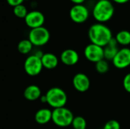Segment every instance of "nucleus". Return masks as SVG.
<instances>
[{
  "mask_svg": "<svg viewBox=\"0 0 130 129\" xmlns=\"http://www.w3.org/2000/svg\"><path fill=\"white\" fill-rule=\"evenodd\" d=\"M88 38L91 43L105 47L113 38L111 30L102 23L92 24L88 30Z\"/></svg>",
  "mask_w": 130,
  "mask_h": 129,
  "instance_id": "nucleus-1",
  "label": "nucleus"
},
{
  "mask_svg": "<svg viewBox=\"0 0 130 129\" xmlns=\"http://www.w3.org/2000/svg\"><path fill=\"white\" fill-rule=\"evenodd\" d=\"M92 14L98 23L104 24L113 17L114 14V6L110 0L98 1L93 8Z\"/></svg>",
  "mask_w": 130,
  "mask_h": 129,
  "instance_id": "nucleus-2",
  "label": "nucleus"
},
{
  "mask_svg": "<svg viewBox=\"0 0 130 129\" xmlns=\"http://www.w3.org/2000/svg\"><path fill=\"white\" fill-rule=\"evenodd\" d=\"M47 100V104L54 109L66 106L68 101L67 94L64 90L59 87L50 88L45 94Z\"/></svg>",
  "mask_w": 130,
  "mask_h": 129,
  "instance_id": "nucleus-3",
  "label": "nucleus"
},
{
  "mask_svg": "<svg viewBox=\"0 0 130 129\" xmlns=\"http://www.w3.org/2000/svg\"><path fill=\"white\" fill-rule=\"evenodd\" d=\"M74 117L73 113L69 109L64 106L53 110L52 122L58 127L66 128L72 125Z\"/></svg>",
  "mask_w": 130,
  "mask_h": 129,
  "instance_id": "nucleus-4",
  "label": "nucleus"
},
{
  "mask_svg": "<svg viewBox=\"0 0 130 129\" xmlns=\"http://www.w3.org/2000/svg\"><path fill=\"white\" fill-rule=\"evenodd\" d=\"M28 39L34 46H43L49 42L50 39V33L49 30L43 26L30 29L28 34Z\"/></svg>",
  "mask_w": 130,
  "mask_h": 129,
  "instance_id": "nucleus-5",
  "label": "nucleus"
},
{
  "mask_svg": "<svg viewBox=\"0 0 130 129\" xmlns=\"http://www.w3.org/2000/svg\"><path fill=\"white\" fill-rule=\"evenodd\" d=\"M43 68L41 59L34 54L27 56L24 63V69L26 74L31 77L37 76Z\"/></svg>",
  "mask_w": 130,
  "mask_h": 129,
  "instance_id": "nucleus-6",
  "label": "nucleus"
},
{
  "mask_svg": "<svg viewBox=\"0 0 130 129\" xmlns=\"http://www.w3.org/2000/svg\"><path fill=\"white\" fill-rule=\"evenodd\" d=\"M84 56L87 60L95 64L98 62L104 59V47L91 43L85 46L84 49Z\"/></svg>",
  "mask_w": 130,
  "mask_h": 129,
  "instance_id": "nucleus-7",
  "label": "nucleus"
},
{
  "mask_svg": "<svg viewBox=\"0 0 130 129\" xmlns=\"http://www.w3.org/2000/svg\"><path fill=\"white\" fill-rule=\"evenodd\" d=\"M71 20L76 24L85 23L89 17V11L83 4L74 5L69 11Z\"/></svg>",
  "mask_w": 130,
  "mask_h": 129,
  "instance_id": "nucleus-8",
  "label": "nucleus"
},
{
  "mask_svg": "<svg viewBox=\"0 0 130 129\" xmlns=\"http://www.w3.org/2000/svg\"><path fill=\"white\" fill-rule=\"evenodd\" d=\"M113 66L118 69H124L130 66V49L123 47L120 49L117 54L112 60Z\"/></svg>",
  "mask_w": 130,
  "mask_h": 129,
  "instance_id": "nucleus-9",
  "label": "nucleus"
},
{
  "mask_svg": "<svg viewBox=\"0 0 130 129\" xmlns=\"http://www.w3.org/2000/svg\"><path fill=\"white\" fill-rule=\"evenodd\" d=\"M26 25L30 29L43 27L45 22V16L40 11H31L28 12L26 17L24 18Z\"/></svg>",
  "mask_w": 130,
  "mask_h": 129,
  "instance_id": "nucleus-10",
  "label": "nucleus"
},
{
  "mask_svg": "<svg viewBox=\"0 0 130 129\" xmlns=\"http://www.w3.org/2000/svg\"><path fill=\"white\" fill-rule=\"evenodd\" d=\"M72 85L74 88L80 92L84 93L88 90L91 86V81L88 75L84 73H77L72 78Z\"/></svg>",
  "mask_w": 130,
  "mask_h": 129,
  "instance_id": "nucleus-11",
  "label": "nucleus"
},
{
  "mask_svg": "<svg viewBox=\"0 0 130 129\" xmlns=\"http://www.w3.org/2000/svg\"><path fill=\"white\" fill-rule=\"evenodd\" d=\"M60 60L64 65L67 66H72L78 62L79 55L75 49H67L62 52L60 55Z\"/></svg>",
  "mask_w": 130,
  "mask_h": 129,
  "instance_id": "nucleus-12",
  "label": "nucleus"
},
{
  "mask_svg": "<svg viewBox=\"0 0 130 129\" xmlns=\"http://www.w3.org/2000/svg\"><path fill=\"white\" fill-rule=\"evenodd\" d=\"M53 110L48 108L38 109L34 115V120L39 125H46L52 121Z\"/></svg>",
  "mask_w": 130,
  "mask_h": 129,
  "instance_id": "nucleus-13",
  "label": "nucleus"
},
{
  "mask_svg": "<svg viewBox=\"0 0 130 129\" xmlns=\"http://www.w3.org/2000/svg\"><path fill=\"white\" fill-rule=\"evenodd\" d=\"M23 94L27 100L36 101L37 100H40L42 96V92L40 88L37 85L30 84L24 89Z\"/></svg>",
  "mask_w": 130,
  "mask_h": 129,
  "instance_id": "nucleus-14",
  "label": "nucleus"
},
{
  "mask_svg": "<svg viewBox=\"0 0 130 129\" xmlns=\"http://www.w3.org/2000/svg\"><path fill=\"white\" fill-rule=\"evenodd\" d=\"M41 61L43 68H46L47 70L55 69L59 65L58 57L55 54L51 52L44 53L41 58Z\"/></svg>",
  "mask_w": 130,
  "mask_h": 129,
  "instance_id": "nucleus-15",
  "label": "nucleus"
},
{
  "mask_svg": "<svg viewBox=\"0 0 130 129\" xmlns=\"http://www.w3.org/2000/svg\"><path fill=\"white\" fill-rule=\"evenodd\" d=\"M118 43L116 40L115 38H113L110 42L105 46L104 47V59L107 61H111L114 59L116 55L117 54L119 51L118 48Z\"/></svg>",
  "mask_w": 130,
  "mask_h": 129,
  "instance_id": "nucleus-16",
  "label": "nucleus"
},
{
  "mask_svg": "<svg viewBox=\"0 0 130 129\" xmlns=\"http://www.w3.org/2000/svg\"><path fill=\"white\" fill-rule=\"evenodd\" d=\"M115 39L119 45L126 47L130 44V32L125 30H120L117 33Z\"/></svg>",
  "mask_w": 130,
  "mask_h": 129,
  "instance_id": "nucleus-17",
  "label": "nucleus"
},
{
  "mask_svg": "<svg viewBox=\"0 0 130 129\" xmlns=\"http://www.w3.org/2000/svg\"><path fill=\"white\" fill-rule=\"evenodd\" d=\"M34 45L29 40V39H24L21 40L18 44V50L23 55L29 54L33 49Z\"/></svg>",
  "mask_w": 130,
  "mask_h": 129,
  "instance_id": "nucleus-18",
  "label": "nucleus"
},
{
  "mask_svg": "<svg viewBox=\"0 0 130 129\" xmlns=\"http://www.w3.org/2000/svg\"><path fill=\"white\" fill-rule=\"evenodd\" d=\"M72 129H86L87 121L83 116H75L72 123Z\"/></svg>",
  "mask_w": 130,
  "mask_h": 129,
  "instance_id": "nucleus-19",
  "label": "nucleus"
},
{
  "mask_svg": "<svg viewBox=\"0 0 130 129\" xmlns=\"http://www.w3.org/2000/svg\"><path fill=\"white\" fill-rule=\"evenodd\" d=\"M95 69L99 74H106L110 70V64L108 61L106 60L105 59H102L95 63Z\"/></svg>",
  "mask_w": 130,
  "mask_h": 129,
  "instance_id": "nucleus-20",
  "label": "nucleus"
},
{
  "mask_svg": "<svg viewBox=\"0 0 130 129\" xmlns=\"http://www.w3.org/2000/svg\"><path fill=\"white\" fill-rule=\"evenodd\" d=\"M13 12H14V14L17 17H18V18H24V19L26 17L27 14H28L27 8L23 4L14 7Z\"/></svg>",
  "mask_w": 130,
  "mask_h": 129,
  "instance_id": "nucleus-21",
  "label": "nucleus"
},
{
  "mask_svg": "<svg viewBox=\"0 0 130 129\" xmlns=\"http://www.w3.org/2000/svg\"><path fill=\"white\" fill-rule=\"evenodd\" d=\"M102 129H120V124L118 121L115 119H111L107 121Z\"/></svg>",
  "mask_w": 130,
  "mask_h": 129,
  "instance_id": "nucleus-22",
  "label": "nucleus"
},
{
  "mask_svg": "<svg viewBox=\"0 0 130 129\" xmlns=\"http://www.w3.org/2000/svg\"><path fill=\"white\" fill-rule=\"evenodd\" d=\"M123 86L124 90L130 94V72L126 74L123 80Z\"/></svg>",
  "mask_w": 130,
  "mask_h": 129,
  "instance_id": "nucleus-23",
  "label": "nucleus"
},
{
  "mask_svg": "<svg viewBox=\"0 0 130 129\" xmlns=\"http://www.w3.org/2000/svg\"><path fill=\"white\" fill-rule=\"evenodd\" d=\"M24 1L25 0H6L7 3L10 6H12L13 8L15 6H18L19 5H22Z\"/></svg>",
  "mask_w": 130,
  "mask_h": 129,
  "instance_id": "nucleus-24",
  "label": "nucleus"
},
{
  "mask_svg": "<svg viewBox=\"0 0 130 129\" xmlns=\"http://www.w3.org/2000/svg\"><path fill=\"white\" fill-rule=\"evenodd\" d=\"M40 100L41 103H46V104H47V100H46V97L45 94L41 96V97L40 98Z\"/></svg>",
  "mask_w": 130,
  "mask_h": 129,
  "instance_id": "nucleus-25",
  "label": "nucleus"
},
{
  "mask_svg": "<svg viewBox=\"0 0 130 129\" xmlns=\"http://www.w3.org/2000/svg\"><path fill=\"white\" fill-rule=\"evenodd\" d=\"M70 1L73 2L75 5H80V4H83L85 0H70Z\"/></svg>",
  "mask_w": 130,
  "mask_h": 129,
  "instance_id": "nucleus-26",
  "label": "nucleus"
},
{
  "mask_svg": "<svg viewBox=\"0 0 130 129\" xmlns=\"http://www.w3.org/2000/svg\"><path fill=\"white\" fill-rule=\"evenodd\" d=\"M113 1L116 3H118V4H124V3L128 2L129 0H113Z\"/></svg>",
  "mask_w": 130,
  "mask_h": 129,
  "instance_id": "nucleus-27",
  "label": "nucleus"
},
{
  "mask_svg": "<svg viewBox=\"0 0 130 129\" xmlns=\"http://www.w3.org/2000/svg\"><path fill=\"white\" fill-rule=\"evenodd\" d=\"M98 1H101V0H98Z\"/></svg>",
  "mask_w": 130,
  "mask_h": 129,
  "instance_id": "nucleus-28",
  "label": "nucleus"
}]
</instances>
